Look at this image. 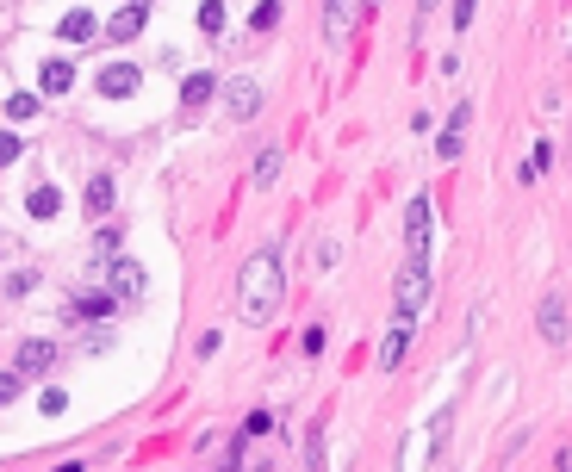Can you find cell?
I'll use <instances>...</instances> for the list:
<instances>
[{"mask_svg": "<svg viewBox=\"0 0 572 472\" xmlns=\"http://www.w3.org/2000/svg\"><path fill=\"white\" fill-rule=\"evenodd\" d=\"M281 292H286V274H281V249H256L243 261V280H237V311L243 324H268L281 311Z\"/></svg>", "mask_w": 572, "mask_h": 472, "instance_id": "cell-1", "label": "cell"}, {"mask_svg": "<svg viewBox=\"0 0 572 472\" xmlns=\"http://www.w3.org/2000/svg\"><path fill=\"white\" fill-rule=\"evenodd\" d=\"M535 330H542L548 349H567V342H572V305H567L560 286H548V299L535 305Z\"/></svg>", "mask_w": 572, "mask_h": 472, "instance_id": "cell-2", "label": "cell"}, {"mask_svg": "<svg viewBox=\"0 0 572 472\" xmlns=\"http://www.w3.org/2000/svg\"><path fill=\"white\" fill-rule=\"evenodd\" d=\"M424 299H429V274H424V261H411V267L399 274V317H417Z\"/></svg>", "mask_w": 572, "mask_h": 472, "instance_id": "cell-3", "label": "cell"}, {"mask_svg": "<svg viewBox=\"0 0 572 472\" xmlns=\"http://www.w3.org/2000/svg\"><path fill=\"white\" fill-rule=\"evenodd\" d=\"M405 249H411V261H424V255H429V199H424V193L405 206Z\"/></svg>", "mask_w": 572, "mask_h": 472, "instance_id": "cell-4", "label": "cell"}, {"mask_svg": "<svg viewBox=\"0 0 572 472\" xmlns=\"http://www.w3.org/2000/svg\"><path fill=\"white\" fill-rule=\"evenodd\" d=\"M143 25H149V0H131V6H119V13H113L106 38H113V44H131V38H138Z\"/></svg>", "mask_w": 572, "mask_h": 472, "instance_id": "cell-5", "label": "cell"}, {"mask_svg": "<svg viewBox=\"0 0 572 472\" xmlns=\"http://www.w3.org/2000/svg\"><path fill=\"white\" fill-rule=\"evenodd\" d=\"M367 0H324V31H330V44H342L349 31H355V13H361Z\"/></svg>", "mask_w": 572, "mask_h": 472, "instance_id": "cell-6", "label": "cell"}, {"mask_svg": "<svg viewBox=\"0 0 572 472\" xmlns=\"http://www.w3.org/2000/svg\"><path fill=\"white\" fill-rule=\"evenodd\" d=\"M138 69H131V63H113V69H100V94H106V100H131V94H138Z\"/></svg>", "mask_w": 572, "mask_h": 472, "instance_id": "cell-7", "label": "cell"}, {"mask_svg": "<svg viewBox=\"0 0 572 472\" xmlns=\"http://www.w3.org/2000/svg\"><path fill=\"white\" fill-rule=\"evenodd\" d=\"M467 124H473V106H454L448 131L435 137V156H442V162H454V156H460V143H467Z\"/></svg>", "mask_w": 572, "mask_h": 472, "instance_id": "cell-8", "label": "cell"}, {"mask_svg": "<svg viewBox=\"0 0 572 472\" xmlns=\"http://www.w3.org/2000/svg\"><path fill=\"white\" fill-rule=\"evenodd\" d=\"M106 286H113L119 299H143V267H138V261H119V255H113V267H106Z\"/></svg>", "mask_w": 572, "mask_h": 472, "instance_id": "cell-9", "label": "cell"}, {"mask_svg": "<svg viewBox=\"0 0 572 472\" xmlns=\"http://www.w3.org/2000/svg\"><path fill=\"white\" fill-rule=\"evenodd\" d=\"M224 106H231V118H256V113H262V88H256V81L243 75V81H231Z\"/></svg>", "mask_w": 572, "mask_h": 472, "instance_id": "cell-10", "label": "cell"}, {"mask_svg": "<svg viewBox=\"0 0 572 472\" xmlns=\"http://www.w3.org/2000/svg\"><path fill=\"white\" fill-rule=\"evenodd\" d=\"M50 360H56V342H50V336H31V342L19 349V360H13V367H19V379H25V373H44Z\"/></svg>", "mask_w": 572, "mask_h": 472, "instance_id": "cell-11", "label": "cell"}, {"mask_svg": "<svg viewBox=\"0 0 572 472\" xmlns=\"http://www.w3.org/2000/svg\"><path fill=\"white\" fill-rule=\"evenodd\" d=\"M405 349H411V317H399V324L386 330V342H380V367L392 373V367L405 360Z\"/></svg>", "mask_w": 572, "mask_h": 472, "instance_id": "cell-12", "label": "cell"}, {"mask_svg": "<svg viewBox=\"0 0 572 472\" xmlns=\"http://www.w3.org/2000/svg\"><path fill=\"white\" fill-rule=\"evenodd\" d=\"M38 88H44V94H69V88H75V63L50 56V63L38 69Z\"/></svg>", "mask_w": 572, "mask_h": 472, "instance_id": "cell-13", "label": "cell"}, {"mask_svg": "<svg viewBox=\"0 0 572 472\" xmlns=\"http://www.w3.org/2000/svg\"><path fill=\"white\" fill-rule=\"evenodd\" d=\"M94 31H100V25H94V13H81V6L63 13V25H56V38H69V44H88Z\"/></svg>", "mask_w": 572, "mask_h": 472, "instance_id": "cell-14", "label": "cell"}, {"mask_svg": "<svg viewBox=\"0 0 572 472\" xmlns=\"http://www.w3.org/2000/svg\"><path fill=\"white\" fill-rule=\"evenodd\" d=\"M212 94H218V75H206V69H199V75H187V81H181V106H206V100H212Z\"/></svg>", "mask_w": 572, "mask_h": 472, "instance_id": "cell-15", "label": "cell"}, {"mask_svg": "<svg viewBox=\"0 0 572 472\" xmlns=\"http://www.w3.org/2000/svg\"><path fill=\"white\" fill-rule=\"evenodd\" d=\"M113 199H119L113 174H94V181H88V212H94V218H106V212H113Z\"/></svg>", "mask_w": 572, "mask_h": 472, "instance_id": "cell-16", "label": "cell"}, {"mask_svg": "<svg viewBox=\"0 0 572 472\" xmlns=\"http://www.w3.org/2000/svg\"><path fill=\"white\" fill-rule=\"evenodd\" d=\"M113 305H119V292H88L69 305V317H113Z\"/></svg>", "mask_w": 572, "mask_h": 472, "instance_id": "cell-17", "label": "cell"}, {"mask_svg": "<svg viewBox=\"0 0 572 472\" xmlns=\"http://www.w3.org/2000/svg\"><path fill=\"white\" fill-rule=\"evenodd\" d=\"M25 212H31V218H56V212H63V193H56V187H31Z\"/></svg>", "mask_w": 572, "mask_h": 472, "instance_id": "cell-18", "label": "cell"}, {"mask_svg": "<svg viewBox=\"0 0 572 472\" xmlns=\"http://www.w3.org/2000/svg\"><path fill=\"white\" fill-rule=\"evenodd\" d=\"M274 174H281V149H262V156H256V168H249V181H256V187H268Z\"/></svg>", "mask_w": 572, "mask_h": 472, "instance_id": "cell-19", "label": "cell"}, {"mask_svg": "<svg viewBox=\"0 0 572 472\" xmlns=\"http://www.w3.org/2000/svg\"><path fill=\"white\" fill-rule=\"evenodd\" d=\"M199 31H224V0H206L199 6Z\"/></svg>", "mask_w": 572, "mask_h": 472, "instance_id": "cell-20", "label": "cell"}, {"mask_svg": "<svg viewBox=\"0 0 572 472\" xmlns=\"http://www.w3.org/2000/svg\"><path fill=\"white\" fill-rule=\"evenodd\" d=\"M249 25H256V31H274V25H281V0H262V6H256V19H249Z\"/></svg>", "mask_w": 572, "mask_h": 472, "instance_id": "cell-21", "label": "cell"}, {"mask_svg": "<svg viewBox=\"0 0 572 472\" xmlns=\"http://www.w3.org/2000/svg\"><path fill=\"white\" fill-rule=\"evenodd\" d=\"M31 113H38V100H31V94H13V100H6V118H19V124H25Z\"/></svg>", "mask_w": 572, "mask_h": 472, "instance_id": "cell-22", "label": "cell"}, {"mask_svg": "<svg viewBox=\"0 0 572 472\" xmlns=\"http://www.w3.org/2000/svg\"><path fill=\"white\" fill-rule=\"evenodd\" d=\"M31 286H38V274H31V267H19V274L6 280V292H13V299H19V292H31Z\"/></svg>", "mask_w": 572, "mask_h": 472, "instance_id": "cell-23", "label": "cell"}, {"mask_svg": "<svg viewBox=\"0 0 572 472\" xmlns=\"http://www.w3.org/2000/svg\"><path fill=\"white\" fill-rule=\"evenodd\" d=\"M38 404H44V417H63V410H69V398H63V392H56V385H50V392H44V398H38Z\"/></svg>", "mask_w": 572, "mask_h": 472, "instance_id": "cell-24", "label": "cell"}, {"mask_svg": "<svg viewBox=\"0 0 572 472\" xmlns=\"http://www.w3.org/2000/svg\"><path fill=\"white\" fill-rule=\"evenodd\" d=\"M13 398H19V367H13V373H0V404H13Z\"/></svg>", "mask_w": 572, "mask_h": 472, "instance_id": "cell-25", "label": "cell"}, {"mask_svg": "<svg viewBox=\"0 0 572 472\" xmlns=\"http://www.w3.org/2000/svg\"><path fill=\"white\" fill-rule=\"evenodd\" d=\"M19 149H25L19 137H0V168H6V162H19Z\"/></svg>", "mask_w": 572, "mask_h": 472, "instance_id": "cell-26", "label": "cell"}, {"mask_svg": "<svg viewBox=\"0 0 572 472\" xmlns=\"http://www.w3.org/2000/svg\"><path fill=\"white\" fill-rule=\"evenodd\" d=\"M473 6H479V0H454V25H460V31L473 25Z\"/></svg>", "mask_w": 572, "mask_h": 472, "instance_id": "cell-27", "label": "cell"}, {"mask_svg": "<svg viewBox=\"0 0 572 472\" xmlns=\"http://www.w3.org/2000/svg\"><path fill=\"white\" fill-rule=\"evenodd\" d=\"M429 6H435V0H417V19H424V13H429Z\"/></svg>", "mask_w": 572, "mask_h": 472, "instance_id": "cell-28", "label": "cell"}, {"mask_svg": "<svg viewBox=\"0 0 572 472\" xmlns=\"http://www.w3.org/2000/svg\"><path fill=\"white\" fill-rule=\"evenodd\" d=\"M560 467H572V454H560Z\"/></svg>", "mask_w": 572, "mask_h": 472, "instance_id": "cell-29", "label": "cell"}, {"mask_svg": "<svg viewBox=\"0 0 572 472\" xmlns=\"http://www.w3.org/2000/svg\"><path fill=\"white\" fill-rule=\"evenodd\" d=\"M367 6H380V0H367Z\"/></svg>", "mask_w": 572, "mask_h": 472, "instance_id": "cell-30", "label": "cell"}]
</instances>
